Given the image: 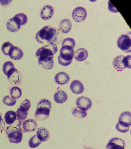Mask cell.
Returning a JSON list of instances; mask_svg holds the SVG:
<instances>
[{
	"label": "cell",
	"instance_id": "cell-1",
	"mask_svg": "<svg viewBox=\"0 0 131 149\" xmlns=\"http://www.w3.org/2000/svg\"><path fill=\"white\" fill-rule=\"evenodd\" d=\"M35 38L37 42L42 45L58 46L62 41L63 35L59 29L46 26L37 33Z\"/></svg>",
	"mask_w": 131,
	"mask_h": 149
},
{
	"label": "cell",
	"instance_id": "cell-2",
	"mask_svg": "<svg viewBox=\"0 0 131 149\" xmlns=\"http://www.w3.org/2000/svg\"><path fill=\"white\" fill-rule=\"evenodd\" d=\"M52 108V103L49 100L43 99L38 102L35 113V118L38 121H44L47 120L50 116Z\"/></svg>",
	"mask_w": 131,
	"mask_h": 149
},
{
	"label": "cell",
	"instance_id": "cell-3",
	"mask_svg": "<svg viewBox=\"0 0 131 149\" xmlns=\"http://www.w3.org/2000/svg\"><path fill=\"white\" fill-rule=\"evenodd\" d=\"M6 133L10 143L15 144L21 143L23 135L21 123L19 121L17 123L8 126L6 130Z\"/></svg>",
	"mask_w": 131,
	"mask_h": 149
},
{
	"label": "cell",
	"instance_id": "cell-4",
	"mask_svg": "<svg viewBox=\"0 0 131 149\" xmlns=\"http://www.w3.org/2000/svg\"><path fill=\"white\" fill-rule=\"evenodd\" d=\"M58 50V46L46 45L39 48L36 52L35 55L39 61L53 60L54 55Z\"/></svg>",
	"mask_w": 131,
	"mask_h": 149
},
{
	"label": "cell",
	"instance_id": "cell-5",
	"mask_svg": "<svg viewBox=\"0 0 131 149\" xmlns=\"http://www.w3.org/2000/svg\"><path fill=\"white\" fill-rule=\"evenodd\" d=\"M74 54V50L72 47L69 46H62L58 58V62L62 66H68L72 62Z\"/></svg>",
	"mask_w": 131,
	"mask_h": 149
},
{
	"label": "cell",
	"instance_id": "cell-6",
	"mask_svg": "<svg viewBox=\"0 0 131 149\" xmlns=\"http://www.w3.org/2000/svg\"><path fill=\"white\" fill-rule=\"evenodd\" d=\"M131 38L130 32L121 35L117 40L118 47L123 52L130 53L131 52Z\"/></svg>",
	"mask_w": 131,
	"mask_h": 149
},
{
	"label": "cell",
	"instance_id": "cell-7",
	"mask_svg": "<svg viewBox=\"0 0 131 149\" xmlns=\"http://www.w3.org/2000/svg\"><path fill=\"white\" fill-rule=\"evenodd\" d=\"M31 107L30 101L28 99L23 100L20 104L19 108L16 111L17 120L21 123L27 118L28 112Z\"/></svg>",
	"mask_w": 131,
	"mask_h": 149
},
{
	"label": "cell",
	"instance_id": "cell-8",
	"mask_svg": "<svg viewBox=\"0 0 131 149\" xmlns=\"http://www.w3.org/2000/svg\"><path fill=\"white\" fill-rule=\"evenodd\" d=\"M87 16L86 10L83 7H78L72 12V18L77 22H81L85 20Z\"/></svg>",
	"mask_w": 131,
	"mask_h": 149
},
{
	"label": "cell",
	"instance_id": "cell-9",
	"mask_svg": "<svg viewBox=\"0 0 131 149\" xmlns=\"http://www.w3.org/2000/svg\"><path fill=\"white\" fill-rule=\"evenodd\" d=\"M126 143L121 138H113L109 141L105 149H125Z\"/></svg>",
	"mask_w": 131,
	"mask_h": 149
},
{
	"label": "cell",
	"instance_id": "cell-10",
	"mask_svg": "<svg viewBox=\"0 0 131 149\" xmlns=\"http://www.w3.org/2000/svg\"><path fill=\"white\" fill-rule=\"evenodd\" d=\"M77 108L83 111H87L91 108L92 102L90 98L85 96H81L77 99L76 101Z\"/></svg>",
	"mask_w": 131,
	"mask_h": 149
},
{
	"label": "cell",
	"instance_id": "cell-11",
	"mask_svg": "<svg viewBox=\"0 0 131 149\" xmlns=\"http://www.w3.org/2000/svg\"><path fill=\"white\" fill-rule=\"evenodd\" d=\"M54 9L51 5H46L40 10V16L44 21H48L52 18L54 14Z\"/></svg>",
	"mask_w": 131,
	"mask_h": 149
},
{
	"label": "cell",
	"instance_id": "cell-12",
	"mask_svg": "<svg viewBox=\"0 0 131 149\" xmlns=\"http://www.w3.org/2000/svg\"><path fill=\"white\" fill-rule=\"evenodd\" d=\"M37 126V124L35 120L28 119L22 123V129L24 133L33 132L36 130Z\"/></svg>",
	"mask_w": 131,
	"mask_h": 149
},
{
	"label": "cell",
	"instance_id": "cell-13",
	"mask_svg": "<svg viewBox=\"0 0 131 149\" xmlns=\"http://www.w3.org/2000/svg\"><path fill=\"white\" fill-rule=\"evenodd\" d=\"M55 82L59 85H64L69 82L71 78L69 75L65 72H61L57 73L55 76Z\"/></svg>",
	"mask_w": 131,
	"mask_h": 149
},
{
	"label": "cell",
	"instance_id": "cell-14",
	"mask_svg": "<svg viewBox=\"0 0 131 149\" xmlns=\"http://www.w3.org/2000/svg\"><path fill=\"white\" fill-rule=\"evenodd\" d=\"M118 123L125 127H130L131 125V113L129 111L123 112L119 118Z\"/></svg>",
	"mask_w": 131,
	"mask_h": 149
},
{
	"label": "cell",
	"instance_id": "cell-15",
	"mask_svg": "<svg viewBox=\"0 0 131 149\" xmlns=\"http://www.w3.org/2000/svg\"><path fill=\"white\" fill-rule=\"evenodd\" d=\"M9 56L12 60H19L23 58L24 52L20 47L14 46L10 49Z\"/></svg>",
	"mask_w": 131,
	"mask_h": 149
},
{
	"label": "cell",
	"instance_id": "cell-16",
	"mask_svg": "<svg viewBox=\"0 0 131 149\" xmlns=\"http://www.w3.org/2000/svg\"><path fill=\"white\" fill-rule=\"evenodd\" d=\"M70 88L71 92L76 95H80L82 93L84 90V86L82 83L77 80L71 82Z\"/></svg>",
	"mask_w": 131,
	"mask_h": 149
},
{
	"label": "cell",
	"instance_id": "cell-17",
	"mask_svg": "<svg viewBox=\"0 0 131 149\" xmlns=\"http://www.w3.org/2000/svg\"><path fill=\"white\" fill-rule=\"evenodd\" d=\"M8 80L12 85H18L22 81V76L21 72L17 69L10 77H8Z\"/></svg>",
	"mask_w": 131,
	"mask_h": 149
},
{
	"label": "cell",
	"instance_id": "cell-18",
	"mask_svg": "<svg viewBox=\"0 0 131 149\" xmlns=\"http://www.w3.org/2000/svg\"><path fill=\"white\" fill-rule=\"evenodd\" d=\"M59 27V29L62 33L67 34L69 33L71 30L72 23L71 20L69 19H64L60 22Z\"/></svg>",
	"mask_w": 131,
	"mask_h": 149
},
{
	"label": "cell",
	"instance_id": "cell-19",
	"mask_svg": "<svg viewBox=\"0 0 131 149\" xmlns=\"http://www.w3.org/2000/svg\"><path fill=\"white\" fill-rule=\"evenodd\" d=\"M37 136L41 142H46L50 139L49 132L47 129L44 127H40L37 131Z\"/></svg>",
	"mask_w": 131,
	"mask_h": 149
},
{
	"label": "cell",
	"instance_id": "cell-20",
	"mask_svg": "<svg viewBox=\"0 0 131 149\" xmlns=\"http://www.w3.org/2000/svg\"><path fill=\"white\" fill-rule=\"evenodd\" d=\"M17 70L14 64L11 61H7L3 64L2 67V71L7 77H10L13 72Z\"/></svg>",
	"mask_w": 131,
	"mask_h": 149
},
{
	"label": "cell",
	"instance_id": "cell-21",
	"mask_svg": "<svg viewBox=\"0 0 131 149\" xmlns=\"http://www.w3.org/2000/svg\"><path fill=\"white\" fill-rule=\"evenodd\" d=\"M124 57L123 56H119L114 59L113 65L116 70H122L126 68L124 59Z\"/></svg>",
	"mask_w": 131,
	"mask_h": 149
},
{
	"label": "cell",
	"instance_id": "cell-22",
	"mask_svg": "<svg viewBox=\"0 0 131 149\" xmlns=\"http://www.w3.org/2000/svg\"><path fill=\"white\" fill-rule=\"evenodd\" d=\"M67 94L63 90H59L54 94L53 99L57 103L63 104L67 101Z\"/></svg>",
	"mask_w": 131,
	"mask_h": 149
},
{
	"label": "cell",
	"instance_id": "cell-23",
	"mask_svg": "<svg viewBox=\"0 0 131 149\" xmlns=\"http://www.w3.org/2000/svg\"><path fill=\"white\" fill-rule=\"evenodd\" d=\"M89 55L87 51L85 49L80 48L75 52L74 58L77 61L82 62L86 60Z\"/></svg>",
	"mask_w": 131,
	"mask_h": 149
},
{
	"label": "cell",
	"instance_id": "cell-24",
	"mask_svg": "<svg viewBox=\"0 0 131 149\" xmlns=\"http://www.w3.org/2000/svg\"><path fill=\"white\" fill-rule=\"evenodd\" d=\"M17 119L16 112L9 111L6 113L4 116V121L7 125H11L15 123Z\"/></svg>",
	"mask_w": 131,
	"mask_h": 149
},
{
	"label": "cell",
	"instance_id": "cell-25",
	"mask_svg": "<svg viewBox=\"0 0 131 149\" xmlns=\"http://www.w3.org/2000/svg\"><path fill=\"white\" fill-rule=\"evenodd\" d=\"M6 27L9 31L12 33H16L19 30L21 26L17 23L13 17H12L7 21Z\"/></svg>",
	"mask_w": 131,
	"mask_h": 149
},
{
	"label": "cell",
	"instance_id": "cell-26",
	"mask_svg": "<svg viewBox=\"0 0 131 149\" xmlns=\"http://www.w3.org/2000/svg\"><path fill=\"white\" fill-rule=\"evenodd\" d=\"M13 18L21 26L26 25L28 22V18L24 13H19L15 15Z\"/></svg>",
	"mask_w": 131,
	"mask_h": 149
},
{
	"label": "cell",
	"instance_id": "cell-27",
	"mask_svg": "<svg viewBox=\"0 0 131 149\" xmlns=\"http://www.w3.org/2000/svg\"><path fill=\"white\" fill-rule=\"evenodd\" d=\"M40 67L45 70H49L53 69L55 65L54 60L38 61Z\"/></svg>",
	"mask_w": 131,
	"mask_h": 149
},
{
	"label": "cell",
	"instance_id": "cell-28",
	"mask_svg": "<svg viewBox=\"0 0 131 149\" xmlns=\"http://www.w3.org/2000/svg\"><path fill=\"white\" fill-rule=\"evenodd\" d=\"M71 113L75 118L78 119L84 118L87 115V111H83L77 107H75L72 109L71 111Z\"/></svg>",
	"mask_w": 131,
	"mask_h": 149
},
{
	"label": "cell",
	"instance_id": "cell-29",
	"mask_svg": "<svg viewBox=\"0 0 131 149\" xmlns=\"http://www.w3.org/2000/svg\"><path fill=\"white\" fill-rule=\"evenodd\" d=\"M10 95L11 97L14 99H18L22 96V90L18 87H12L10 90Z\"/></svg>",
	"mask_w": 131,
	"mask_h": 149
},
{
	"label": "cell",
	"instance_id": "cell-30",
	"mask_svg": "<svg viewBox=\"0 0 131 149\" xmlns=\"http://www.w3.org/2000/svg\"><path fill=\"white\" fill-rule=\"evenodd\" d=\"M41 141L38 139L36 135L33 136L28 141V144L29 147L32 148H35L38 147L41 144Z\"/></svg>",
	"mask_w": 131,
	"mask_h": 149
},
{
	"label": "cell",
	"instance_id": "cell-31",
	"mask_svg": "<svg viewBox=\"0 0 131 149\" xmlns=\"http://www.w3.org/2000/svg\"><path fill=\"white\" fill-rule=\"evenodd\" d=\"M2 102L6 105L9 107H12L16 103V100L14 99L11 96H6L3 97L2 100Z\"/></svg>",
	"mask_w": 131,
	"mask_h": 149
},
{
	"label": "cell",
	"instance_id": "cell-32",
	"mask_svg": "<svg viewBox=\"0 0 131 149\" xmlns=\"http://www.w3.org/2000/svg\"><path fill=\"white\" fill-rule=\"evenodd\" d=\"M14 46L12 44L9 42H4L1 47L2 53L6 56H9V53L10 49Z\"/></svg>",
	"mask_w": 131,
	"mask_h": 149
},
{
	"label": "cell",
	"instance_id": "cell-33",
	"mask_svg": "<svg viewBox=\"0 0 131 149\" xmlns=\"http://www.w3.org/2000/svg\"><path fill=\"white\" fill-rule=\"evenodd\" d=\"M76 45V42L73 38H65L62 40V47L64 46H69L74 48Z\"/></svg>",
	"mask_w": 131,
	"mask_h": 149
},
{
	"label": "cell",
	"instance_id": "cell-34",
	"mask_svg": "<svg viewBox=\"0 0 131 149\" xmlns=\"http://www.w3.org/2000/svg\"><path fill=\"white\" fill-rule=\"evenodd\" d=\"M116 129L119 132L121 133H126L129 131L130 127H125L120 125L118 123L116 125Z\"/></svg>",
	"mask_w": 131,
	"mask_h": 149
},
{
	"label": "cell",
	"instance_id": "cell-35",
	"mask_svg": "<svg viewBox=\"0 0 131 149\" xmlns=\"http://www.w3.org/2000/svg\"><path fill=\"white\" fill-rule=\"evenodd\" d=\"M124 59L125 65L126 68L130 69H131V56L130 55L125 56Z\"/></svg>",
	"mask_w": 131,
	"mask_h": 149
},
{
	"label": "cell",
	"instance_id": "cell-36",
	"mask_svg": "<svg viewBox=\"0 0 131 149\" xmlns=\"http://www.w3.org/2000/svg\"><path fill=\"white\" fill-rule=\"evenodd\" d=\"M6 123L2 117V115L0 113V133H2L6 127Z\"/></svg>",
	"mask_w": 131,
	"mask_h": 149
},
{
	"label": "cell",
	"instance_id": "cell-37",
	"mask_svg": "<svg viewBox=\"0 0 131 149\" xmlns=\"http://www.w3.org/2000/svg\"><path fill=\"white\" fill-rule=\"evenodd\" d=\"M12 1H0V3L3 7H7L10 5Z\"/></svg>",
	"mask_w": 131,
	"mask_h": 149
},
{
	"label": "cell",
	"instance_id": "cell-38",
	"mask_svg": "<svg viewBox=\"0 0 131 149\" xmlns=\"http://www.w3.org/2000/svg\"><path fill=\"white\" fill-rule=\"evenodd\" d=\"M93 149L92 148H86V149Z\"/></svg>",
	"mask_w": 131,
	"mask_h": 149
}]
</instances>
